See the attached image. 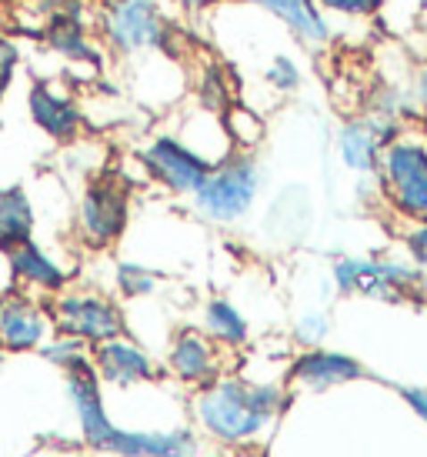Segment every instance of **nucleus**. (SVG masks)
<instances>
[{
	"mask_svg": "<svg viewBox=\"0 0 427 457\" xmlns=\"http://www.w3.org/2000/svg\"><path fill=\"white\" fill-rule=\"evenodd\" d=\"M290 387L284 381H257L224 370L217 381L190 391V420L204 441L217 447H251L288 411Z\"/></svg>",
	"mask_w": 427,
	"mask_h": 457,
	"instance_id": "1",
	"label": "nucleus"
},
{
	"mask_svg": "<svg viewBox=\"0 0 427 457\" xmlns=\"http://www.w3.org/2000/svg\"><path fill=\"white\" fill-rule=\"evenodd\" d=\"M94 27L107 54L127 64L167 54L177 37L167 0H104L94 13Z\"/></svg>",
	"mask_w": 427,
	"mask_h": 457,
	"instance_id": "2",
	"label": "nucleus"
},
{
	"mask_svg": "<svg viewBox=\"0 0 427 457\" xmlns=\"http://www.w3.org/2000/svg\"><path fill=\"white\" fill-rule=\"evenodd\" d=\"M264 191V164L254 151H234L211 167L204 184L190 194V211L204 224L234 228L244 217H251L257 197Z\"/></svg>",
	"mask_w": 427,
	"mask_h": 457,
	"instance_id": "3",
	"label": "nucleus"
},
{
	"mask_svg": "<svg viewBox=\"0 0 427 457\" xmlns=\"http://www.w3.org/2000/svg\"><path fill=\"white\" fill-rule=\"evenodd\" d=\"M331 284L344 297L427 307V280L404 254H344L331 264Z\"/></svg>",
	"mask_w": 427,
	"mask_h": 457,
	"instance_id": "4",
	"label": "nucleus"
},
{
	"mask_svg": "<svg viewBox=\"0 0 427 457\" xmlns=\"http://www.w3.org/2000/svg\"><path fill=\"white\" fill-rule=\"evenodd\" d=\"M374 184L377 201L398 224L427 220V140L417 124L384 147Z\"/></svg>",
	"mask_w": 427,
	"mask_h": 457,
	"instance_id": "5",
	"label": "nucleus"
},
{
	"mask_svg": "<svg viewBox=\"0 0 427 457\" xmlns=\"http://www.w3.org/2000/svg\"><path fill=\"white\" fill-rule=\"evenodd\" d=\"M134 187H127L113 170L94 174L77 194L74 204V237L88 251H111L130 228Z\"/></svg>",
	"mask_w": 427,
	"mask_h": 457,
	"instance_id": "6",
	"label": "nucleus"
},
{
	"mask_svg": "<svg viewBox=\"0 0 427 457\" xmlns=\"http://www.w3.org/2000/svg\"><path fill=\"white\" fill-rule=\"evenodd\" d=\"M54 330L71 334L88 347H97L104 341H113L127 334V314L117 294H107L101 287L88 284H67L61 294H54L51 301Z\"/></svg>",
	"mask_w": 427,
	"mask_h": 457,
	"instance_id": "7",
	"label": "nucleus"
},
{
	"mask_svg": "<svg viewBox=\"0 0 427 457\" xmlns=\"http://www.w3.org/2000/svg\"><path fill=\"white\" fill-rule=\"evenodd\" d=\"M138 157L140 164L147 167V178L167 194H174V197H190L214 167L180 134H171V130L151 134Z\"/></svg>",
	"mask_w": 427,
	"mask_h": 457,
	"instance_id": "8",
	"label": "nucleus"
},
{
	"mask_svg": "<svg viewBox=\"0 0 427 457\" xmlns=\"http://www.w3.org/2000/svg\"><path fill=\"white\" fill-rule=\"evenodd\" d=\"M27 114L30 124L54 144H74L84 134V104L63 77H38L27 87Z\"/></svg>",
	"mask_w": 427,
	"mask_h": 457,
	"instance_id": "9",
	"label": "nucleus"
},
{
	"mask_svg": "<svg viewBox=\"0 0 427 457\" xmlns=\"http://www.w3.org/2000/svg\"><path fill=\"white\" fill-rule=\"evenodd\" d=\"M401 130L404 124L384 114H374V111H361V114L347 117L334 134V154H338L340 167L357 174V178H374L381 154Z\"/></svg>",
	"mask_w": 427,
	"mask_h": 457,
	"instance_id": "10",
	"label": "nucleus"
},
{
	"mask_svg": "<svg viewBox=\"0 0 427 457\" xmlns=\"http://www.w3.org/2000/svg\"><path fill=\"white\" fill-rule=\"evenodd\" d=\"M161 368L174 384L197 391L227 370V351L217 347L201 328H177L167 341Z\"/></svg>",
	"mask_w": 427,
	"mask_h": 457,
	"instance_id": "11",
	"label": "nucleus"
},
{
	"mask_svg": "<svg viewBox=\"0 0 427 457\" xmlns=\"http://www.w3.org/2000/svg\"><path fill=\"white\" fill-rule=\"evenodd\" d=\"M54 334L51 304L21 287L0 291V351L4 354H30L40 351Z\"/></svg>",
	"mask_w": 427,
	"mask_h": 457,
	"instance_id": "12",
	"label": "nucleus"
},
{
	"mask_svg": "<svg viewBox=\"0 0 427 457\" xmlns=\"http://www.w3.org/2000/svg\"><path fill=\"white\" fill-rule=\"evenodd\" d=\"M367 368L347 351L338 347H301L297 354L288 361L284 368V384L290 391H307V394H324L334 387H347L354 381H364Z\"/></svg>",
	"mask_w": 427,
	"mask_h": 457,
	"instance_id": "13",
	"label": "nucleus"
},
{
	"mask_svg": "<svg viewBox=\"0 0 427 457\" xmlns=\"http://www.w3.org/2000/svg\"><path fill=\"white\" fill-rule=\"evenodd\" d=\"M90 364H94L104 387H113V391L147 387V384L163 378V368L157 364V357L130 334H121L113 341L90 347Z\"/></svg>",
	"mask_w": 427,
	"mask_h": 457,
	"instance_id": "14",
	"label": "nucleus"
},
{
	"mask_svg": "<svg viewBox=\"0 0 427 457\" xmlns=\"http://www.w3.org/2000/svg\"><path fill=\"white\" fill-rule=\"evenodd\" d=\"M107 454L117 457H204V437L194 428H121L104 437Z\"/></svg>",
	"mask_w": 427,
	"mask_h": 457,
	"instance_id": "15",
	"label": "nucleus"
},
{
	"mask_svg": "<svg viewBox=\"0 0 427 457\" xmlns=\"http://www.w3.org/2000/svg\"><path fill=\"white\" fill-rule=\"evenodd\" d=\"M7 254V267H11V284L27 294H38L44 301H51L54 294H61L67 284H74V270L61 254H54L51 247H44L40 241H24L4 251Z\"/></svg>",
	"mask_w": 427,
	"mask_h": 457,
	"instance_id": "16",
	"label": "nucleus"
},
{
	"mask_svg": "<svg viewBox=\"0 0 427 457\" xmlns=\"http://www.w3.org/2000/svg\"><path fill=\"white\" fill-rule=\"evenodd\" d=\"M63 391H67V401H71V411L77 418V428H80V437L84 445L101 451L104 437L111 434L113 418L107 411V397H104V384L97 378L94 364H80V368L63 370Z\"/></svg>",
	"mask_w": 427,
	"mask_h": 457,
	"instance_id": "17",
	"label": "nucleus"
},
{
	"mask_svg": "<svg viewBox=\"0 0 427 457\" xmlns=\"http://www.w3.org/2000/svg\"><path fill=\"white\" fill-rule=\"evenodd\" d=\"M244 4L271 13L277 24L284 27L290 37L311 54L327 51L334 44V37H338L331 17L317 7V0H244Z\"/></svg>",
	"mask_w": 427,
	"mask_h": 457,
	"instance_id": "18",
	"label": "nucleus"
},
{
	"mask_svg": "<svg viewBox=\"0 0 427 457\" xmlns=\"http://www.w3.org/2000/svg\"><path fill=\"white\" fill-rule=\"evenodd\" d=\"M190 90L197 107L211 111V114H224L227 107L238 104V90H234V77L214 54H201L190 64Z\"/></svg>",
	"mask_w": 427,
	"mask_h": 457,
	"instance_id": "19",
	"label": "nucleus"
},
{
	"mask_svg": "<svg viewBox=\"0 0 427 457\" xmlns=\"http://www.w3.org/2000/svg\"><path fill=\"white\" fill-rule=\"evenodd\" d=\"M201 330L211 337L217 347H224L227 354H234L251 341V320L234 301L227 297H207L201 304Z\"/></svg>",
	"mask_w": 427,
	"mask_h": 457,
	"instance_id": "20",
	"label": "nucleus"
},
{
	"mask_svg": "<svg viewBox=\"0 0 427 457\" xmlns=\"http://www.w3.org/2000/svg\"><path fill=\"white\" fill-rule=\"evenodd\" d=\"M34 230H38V204L30 191L24 184L0 187V251L30 241Z\"/></svg>",
	"mask_w": 427,
	"mask_h": 457,
	"instance_id": "21",
	"label": "nucleus"
},
{
	"mask_svg": "<svg viewBox=\"0 0 427 457\" xmlns=\"http://www.w3.org/2000/svg\"><path fill=\"white\" fill-rule=\"evenodd\" d=\"M180 137L188 140L194 151L207 157L211 164H217L221 157L234 151V144L227 137L224 130V117L221 114H211V111H204V107H194L188 117H184V130H177Z\"/></svg>",
	"mask_w": 427,
	"mask_h": 457,
	"instance_id": "22",
	"label": "nucleus"
},
{
	"mask_svg": "<svg viewBox=\"0 0 427 457\" xmlns=\"http://www.w3.org/2000/svg\"><path fill=\"white\" fill-rule=\"evenodd\" d=\"M367 111L390 117V120H398V124H404V128H414V124H421L414 90H411V77H407L404 84H398V80H388V84H381V87L371 94V101H367Z\"/></svg>",
	"mask_w": 427,
	"mask_h": 457,
	"instance_id": "23",
	"label": "nucleus"
},
{
	"mask_svg": "<svg viewBox=\"0 0 427 457\" xmlns=\"http://www.w3.org/2000/svg\"><path fill=\"white\" fill-rule=\"evenodd\" d=\"M113 294L121 301H144L161 291V274L140 261H121L113 267Z\"/></svg>",
	"mask_w": 427,
	"mask_h": 457,
	"instance_id": "24",
	"label": "nucleus"
},
{
	"mask_svg": "<svg viewBox=\"0 0 427 457\" xmlns=\"http://www.w3.org/2000/svg\"><path fill=\"white\" fill-rule=\"evenodd\" d=\"M221 117H224L227 137H230V144H234L238 151H257V147H261V140H264V134H267V124L254 107L238 101L234 107H227Z\"/></svg>",
	"mask_w": 427,
	"mask_h": 457,
	"instance_id": "25",
	"label": "nucleus"
},
{
	"mask_svg": "<svg viewBox=\"0 0 427 457\" xmlns=\"http://www.w3.org/2000/svg\"><path fill=\"white\" fill-rule=\"evenodd\" d=\"M304 80H307V74H304L301 57H294V54H288V51L274 54V57L264 64V84L274 90L277 97L301 94Z\"/></svg>",
	"mask_w": 427,
	"mask_h": 457,
	"instance_id": "26",
	"label": "nucleus"
},
{
	"mask_svg": "<svg viewBox=\"0 0 427 457\" xmlns=\"http://www.w3.org/2000/svg\"><path fill=\"white\" fill-rule=\"evenodd\" d=\"M47 364H54L57 370H71V368H80V364H88L90 361V347L84 341H77L71 334H61V330H54L47 344L38 351Z\"/></svg>",
	"mask_w": 427,
	"mask_h": 457,
	"instance_id": "27",
	"label": "nucleus"
},
{
	"mask_svg": "<svg viewBox=\"0 0 427 457\" xmlns=\"http://www.w3.org/2000/svg\"><path fill=\"white\" fill-rule=\"evenodd\" d=\"M331 330H334V324H331V314L324 307H307L294 318L290 337H294L297 347H321V344H327Z\"/></svg>",
	"mask_w": 427,
	"mask_h": 457,
	"instance_id": "28",
	"label": "nucleus"
},
{
	"mask_svg": "<svg viewBox=\"0 0 427 457\" xmlns=\"http://www.w3.org/2000/svg\"><path fill=\"white\" fill-rule=\"evenodd\" d=\"M317 7L331 17V24H334V17L351 21V24H371L384 13L388 0H317Z\"/></svg>",
	"mask_w": 427,
	"mask_h": 457,
	"instance_id": "29",
	"label": "nucleus"
},
{
	"mask_svg": "<svg viewBox=\"0 0 427 457\" xmlns=\"http://www.w3.org/2000/svg\"><path fill=\"white\" fill-rule=\"evenodd\" d=\"M398 241H401L404 257H407V261H411V264H414L427 280V220H411V224H401Z\"/></svg>",
	"mask_w": 427,
	"mask_h": 457,
	"instance_id": "30",
	"label": "nucleus"
},
{
	"mask_svg": "<svg viewBox=\"0 0 427 457\" xmlns=\"http://www.w3.org/2000/svg\"><path fill=\"white\" fill-rule=\"evenodd\" d=\"M21 64H24L21 40L13 37V34H7V30H0V97H7V90L13 87Z\"/></svg>",
	"mask_w": 427,
	"mask_h": 457,
	"instance_id": "31",
	"label": "nucleus"
},
{
	"mask_svg": "<svg viewBox=\"0 0 427 457\" xmlns=\"http://www.w3.org/2000/svg\"><path fill=\"white\" fill-rule=\"evenodd\" d=\"M398 394H401L404 404L414 411V418L427 428V387H414V384H404V387H398Z\"/></svg>",
	"mask_w": 427,
	"mask_h": 457,
	"instance_id": "32",
	"label": "nucleus"
},
{
	"mask_svg": "<svg viewBox=\"0 0 427 457\" xmlns=\"http://www.w3.org/2000/svg\"><path fill=\"white\" fill-rule=\"evenodd\" d=\"M411 90H414L417 114H421V120H427V61L414 64V71H411Z\"/></svg>",
	"mask_w": 427,
	"mask_h": 457,
	"instance_id": "33",
	"label": "nucleus"
},
{
	"mask_svg": "<svg viewBox=\"0 0 427 457\" xmlns=\"http://www.w3.org/2000/svg\"><path fill=\"white\" fill-rule=\"evenodd\" d=\"M174 11L180 13H190V17H201V13H211L217 7H224L227 0H167Z\"/></svg>",
	"mask_w": 427,
	"mask_h": 457,
	"instance_id": "34",
	"label": "nucleus"
},
{
	"mask_svg": "<svg viewBox=\"0 0 427 457\" xmlns=\"http://www.w3.org/2000/svg\"><path fill=\"white\" fill-rule=\"evenodd\" d=\"M7 24H11V11L0 4V30H7Z\"/></svg>",
	"mask_w": 427,
	"mask_h": 457,
	"instance_id": "35",
	"label": "nucleus"
},
{
	"mask_svg": "<svg viewBox=\"0 0 427 457\" xmlns=\"http://www.w3.org/2000/svg\"><path fill=\"white\" fill-rule=\"evenodd\" d=\"M417 128H421V134H424V140H427V120H421V124H417Z\"/></svg>",
	"mask_w": 427,
	"mask_h": 457,
	"instance_id": "36",
	"label": "nucleus"
},
{
	"mask_svg": "<svg viewBox=\"0 0 427 457\" xmlns=\"http://www.w3.org/2000/svg\"><path fill=\"white\" fill-rule=\"evenodd\" d=\"M0 368H4V351H0Z\"/></svg>",
	"mask_w": 427,
	"mask_h": 457,
	"instance_id": "37",
	"label": "nucleus"
}]
</instances>
